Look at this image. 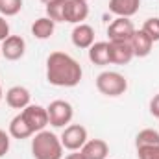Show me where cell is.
Masks as SVG:
<instances>
[{"mask_svg": "<svg viewBox=\"0 0 159 159\" xmlns=\"http://www.w3.org/2000/svg\"><path fill=\"white\" fill-rule=\"evenodd\" d=\"M70 39H72V44L76 48H81V50H89L93 44H94V28L91 24H76L72 34H70Z\"/></svg>", "mask_w": 159, "mask_h": 159, "instance_id": "obj_10", "label": "cell"}, {"mask_svg": "<svg viewBox=\"0 0 159 159\" xmlns=\"http://www.w3.org/2000/svg\"><path fill=\"white\" fill-rule=\"evenodd\" d=\"M81 2H87V0H81Z\"/></svg>", "mask_w": 159, "mask_h": 159, "instance_id": "obj_30", "label": "cell"}, {"mask_svg": "<svg viewBox=\"0 0 159 159\" xmlns=\"http://www.w3.org/2000/svg\"><path fill=\"white\" fill-rule=\"evenodd\" d=\"M156 144H159V131L152 128L141 129L135 137V148H146V146H156Z\"/></svg>", "mask_w": 159, "mask_h": 159, "instance_id": "obj_19", "label": "cell"}, {"mask_svg": "<svg viewBox=\"0 0 159 159\" xmlns=\"http://www.w3.org/2000/svg\"><path fill=\"white\" fill-rule=\"evenodd\" d=\"M0 52H2V57H6L7 61H19L26 52V41L20 35H9L7 39L2 41Z\"/></svg>", "mask_w": 159, "mask_h": 159, "instance_id": "obj_8", "label": "cell"}, {"mask_svg": "<svg viewBox=\"0 0 159 159\" xmlns=\"http://www.w3.org/2000/svg\"><path fill=\"white\" fill-rule=\"evenodd\" d=\"M63 159H85V157H83V154L80 150H76V152H70L69 156H65Z\"/></svg>", "mask_w": 159, "mask_h": 159, "instance_id": "obj_27", "label": "cell"}, {"mask_svg": "<svg viewBox=\"0 0 159 159\" xmlns=\"http://www.w3.org/2000/svg\"><path fill=\"white\" fill-rule=\"evenodd\" d=\"M30 100H32V94L22 85H13L6 91V104L13 109L22 111L26 106H30Z\"/></svg>", "mask_w": 159, "mask_h": 159, "instance_id": "obj_9", "label": "cell"}, {"mask_svg": "<svg viewBox=\"0 0 159 159\" xmlns=\"http://www.w3.org/2000/svg\"><path fill=\"white\" fill-rule=\"evenodd\" d=\"M0 57H2V52H0Z\"/></svg>", "mask_w": 159, "mask_h": 159, "instance_id": "obj_31", "label": "cell"}, {"mask_svg": "<svg viewBox=\"0 0 159 159\" xmlns=\"http://www.w3.org/2000/svg\"><path fill=\"white\" fill-rule=\"evenodd\" d=\"M89 17V6L81 0H67L65 4V22L81 24Z\"/></svg>", "mask_w": 159, "mask_h": 159, "instance_id": "obj_11", "label": "cell"}, {"mask_svg": "<svg viewBox=\"0 0 159 159\" xmlns=\"http://www.w3.org/2000/svg\"><path fill=\"white\" fill-rule=\"evenodd\" d=\"M61 144L65 150L69 152H76L81 150L83 144L89 141V135H87V128L81 126V124H69L67 128H63V133H61Z\"/></svg>", "mask_w": 159, "mask_h": 159, "instance_id": "obj_6", "label": "cell"}, {"mask_svg": "<svg viewBox=\"0 0 159 159\" xmlns=\"http://www.w3.org/2000/svg\"><path fill=\"white\" fill-rule=\"evenodd\" d=\"M137 157L139 159H159V144L146 146V148H137Z\"/></svg>", "mask_w": 159, "mask_h": 159, "instance_id": "obj_23", "label": "cell"}, {"mask_svg": "<svg viewBox=\"0 0 159 159\" xmlns=\"http://www.w3.org/2000/svg\"><path fill=\"white\" fill-rule=\"evenodd\" d=\"M141 7V0H109V11L117 17L131 19Z\"/></svg>", "mask_w": 159, "mask_h": 159, "instance_id": "obj_16", "label": "cell"}, {"mask_svg": "<svg viewBox=\"0 0 159 159\" xmlns=\"http://www.w3.org/2000/svg\"><path fill=\"white\" fill-rule=\"evenodd\" d=\"M41 2H43V4H44V6H46V4H48V2H54V0H41Z\"/></svg>", "mask_w": 159, "mask_h": 159, "instance_id": "obj_29", "label": "cell"}, {"mask_svg": "<svg viewBox=\"0 0 159 159\" xmlns=\"http://www.w3.org/2000/svg\"><path fill=\"white\" fill-rule=\"evenodd\" d=\"M83 78L78 61L67 52H52L46 57V80L56 87H76Z\"/></svg>", "mask_w": 159, "mask_h": 159, "instance_id": "obj_1", "label": "cell"}, {"mask_svg": "<svg viewBox=\"0 0 159 159\" xmlns=\"http://www.w3.org/2000/svg\"><path fill=\"white\" fill-rule=\"evenodd\" d=\"M133 34H135V26L126 17H117L107 26V37L111 43H129Z\"/></svg>", "mask_w": 159, "mask_h": 159, "instance_id": "obj_7", "label": "cell"}, {"mask_svg": "<svg viewBox=\"0 0 159 159\" xmlns=\"http://www.w3.org/2000/svg\"><path fill=\"white\" fill-rule=\"evenodd\" d=\"M48 111V122L54 128H67L74 117V107L67 100H54L46 107Z\"/></svg>", "mask_w": 159, "mask_h": 159, "instance_id": "obj_5", "label": "cell"}, {"mask_svg": "<svg viewBox=\"0 0 159 159\" xmlns=\"http://www.w3.org/2000/svg\"><path fill=\"white\" fill-rule=\"evenodd\" d=\"M89 61L98 65V67H106L111 63V52H109V41H98L89 48Z\"/></svg>", "mask_w": 159, "mask_h": 159, "instance_id": "obj_14", "label": "cell"}, {"mask_svg": "<svg viewBox=\"0 0 159 159\" xmlns=\"http://www.w3.org/2000/svg\"><path fill=\"white\" fill-rule=\"evenodd\" d=\"M109 52H111L113 65H128L135 57L129 43H111L109 41Z\"/></svg>", "mask_w": 159, "mask_h": 159, "instance_id": "obj_15", "label": "cell"}, {"mask_svg": "<svg viewBox=\"0 0 159 159\" xmlns=\"http://www.w3.org/2000/svg\"><path fill=\"white\" fill-rule=\"evenodd\" d=\"M141 30L154 41V43H157L159 41V17H150V19H146Z\"/></svg>", "mask_w": 159, "mask_h": 159, "instance_id": "obj_22", "label": "cell"}, {"mask_svg": "<svg viewBox=\"0 0 159 159\" xmlns=\"http://www.w3.org/2000/svg\"><path fill=\"white\" fill-rule=\"evenodd\" d=\"M54 32H56V22L52 20V19H48L46 15L44 17H39L37 20H34V24H32V35L35 37V39H50L52 35H54Z\"/></svg>", "mask_w": 159, "mask_h": 159, "instance_id": "obj_17", "label": "cell"}, {"mask_svg": "<svg viewBox=\"0 0 159 159\" xmlns=\"http://www.w3.org/2000/svg\"><path fill=\"white\" fill-rule=\"evenodd\" d=\"M9 37V22L6 20V17L0 15V41Z\"/></svg>", "mask_w": 159, "mask_h": 159, "instance_id": "obj_25", "label": "cell"}, {"mask_svg": "<svg viewBox=\"0 0 159 159\" xmlns=\"http://www.w3.org/2000/svg\"><path fill=\"white\" fill-rule=\"evenodd\" d=\"M19 115L22 117L24 124H26L28 129L32 131V135H35V133H39L43 129H46V126L50 124V122H48V111H46V107H43L39 104H30V106H26Z\"/></svg>", "mask_w": 159, "mask_h": 159, "instance_id": "obj_4", "label": "cell"}, {"mask_svg": "<svg viewBox=\"0 0 159 159\" xmlns=\"http://www.w3.org/2000/svg\"><path fill=\"white\" fill-rule=\"evenodd\" d=\"M7 133L13 137V139H28V137H34L32 135V131L28 129V126L24 124V120L20 115H15L11 122H9V128H7Z\"/></svg>", "mask_w": 159, "mask_h": 159, "instance_id": "obj_18", "label": "cell"}, {"mask_svg": "<svg viewBox=\"0 0 159 159\" xmlns=\"http://www.w3.org/2000/svg\"><path fill=\"white\" fill-rule=\"evenodd\" d=\"M80 152L83 154L85 159H107L109 144L104 139H89Z\"/></svg>", "mask_w": 159, "mask_h": 159, "instance_id": "obj_12", "label": "cell"}, {"mask_svg": "<svg viewBox=\"0 0 159 159\" xmlns=\"http://www.w3.org/2000/svg\"><path fill=\"white\" fill-rule=\"evenodd\" d=\"M63 150L61 139L48 129H43L32 137L34 159H63Z\"/></svg>", "mask_w": 159, "mask_h": 159, "instance_id": "obj_2", "label": "cell"}, {"mask_svg": "<svg viewBox=\"0 0 159 159\" xmlns=\"http://www.w3.org/2000/svg\"><path fill=\"white\" fill-rule=\"evenodd\" d=\"M65 4L67 0H54L46 4V17L54 22H65Z\"/></svg>", "mask_w": 159, "mask_h": 159, "instance_id": "obj_20", "label": "cell"}, {"mask_svg": "<svg viewBox=\"0 0 159 159\" xmlns=\"http://www.w3.org/2000/svg\"><path fill=\"white\" fill-rule=\"evenodd\" d=\"M9 146H11V135L7 131L0 129V157H4L9 152Z\"/></svg>", "mask_w": 159, "mask_h": 159, "instance_id": "obj_24", "label": "cell"}, {"mask_svg": "<svg viewBox=\"0 0 159 159\" xmlns=\"http://www.w3.org/2000/svg\"><path fill=\"white\" fill-rule=\"evenodd\" d=\"M150 113H152V117L159 119V93L150 100Z\"/></svg>", "mask_w": 159, "mask_h": 159, "instance_id": "obj_26", "label": "cell"}, {"mask_svg": "<svg viewBox=\"0 0 159 159\" xmlns=\"http://www.w3.org/2000/svg\"><path fill=\"white\" fill-rule=\"evenodd\" d=\"M2 98H4V93H2V85H0V102H2Z\"/></svg>", "mask_w": 159, "mask_h": 159, "instance_id": "obj_28", "label": "cell"}, {"mask_svg": "<svg viewBox=\"0 0 159 159\" xmlns=\"http://www.w3.org/2000/svg\"><path fill=\"white\" fill-rule=\"evenodd\" d=\"M96 89L104 96L117 98L128 91V80L117 70H104L96 76Z\"/></svg>", "mask_w": 159, "mask_h": 159, "instance_id": "obj_3", "label": "cell"}, {"mask_svg": "<svg viewBox=\"0 0 159 159\" xmlns=\"http://www.w3.org/2000/svg\"><path fill=\"white\" fill-rule=\"evenodd\" d=\"M22 9V0H0V15L15 17Z\"/></svg>", "mask_w": 159, "mask_h": 159, "instance_id": "obj_21", "label": "cell"}, {"mask_svg": "<svg viewBox=\"0 0 159 159\" xmlns=\"http://www.w3.org/2000/svg\"><path fill=\"white\" fill-rule=\"evenodd\" d=\"M129 44H131V50H133L135 57H146V56H150V52L154 48V41L150 39L143 30H135Z\"/></svg>", "mask_w": 159, "mask_h": 159, "instance_id": "obj_13", "label": "cell"}]
</instances>
